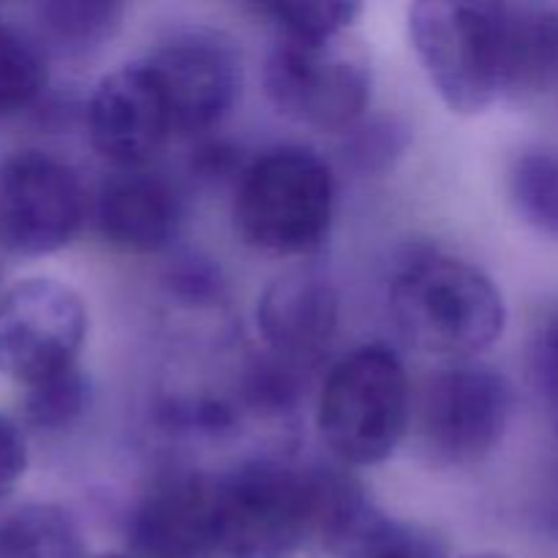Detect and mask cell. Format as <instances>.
<instances>
[{
	"label": "cell",
	"mask_w": 558,
	"mask_h": 558,
	"mask_svg": "<svg viewBox=\"0 0 558 558\" xmlns=\"http://www.w3.org/2000/svg\"><path fill=\"white\" fill-rule=\"evenodd\" d=\"M347 472L251 458L216 477L218 558H298Z\"/></svg>",
	"instance_id": "1"
},
{
	"label": "cell",
	"mask_w": 558,
	"mask_h": 558,
	"mask_svg": "<svg viewBox=\"0 0 558 558\" xmlns=\"http://www.w3.org/2000/svg\"><path fill=\"white\" fill-rule=\"evenodd\" d=\"M390 314L403 341L450 363L483 354L507 327V305L494 278L434 245L403 251L392 272Z\"/></svg>",
	"instance_id": "2"
},
{
	"label": "cell",
	"mask_w": 558,
	"mask_h": 558,
	"mask_svg": "<svg viewBox=\"0 0 558 558\" xmlns=\"http://www.w3.org/2000/svg\"><path fill=\"white\" fill-rule=\"evenodd\" d=\"M412 387L396 349L365 343L327 374L316 403V430L347 469L379 466L412 428Z\"/></svg>",
	"instance_id": "3"
},
{
	"label": "cell",
	"mask_w": 558,
	"mask_h": 558,
	"mask_svg": "<svg viewBox=\"0 0 558 558\" xmlns=\"http://www.w3.org/2000/svg\"><path fill=\"white\" fill-rule=\"evenodd\" d=\"M409 38L450 112L472 118L507 101V3L423 0L409 9Z\"/></svg>",
	"instance_id": "4"
},
{
	"label": "cell",
	"mask_w": 558,
	"mask_h": 558,
	"mask_svg": "<svg viewBox=\"0 0 558 558\" xmlns=\"http://www.w3.org/2000/svg\"><path fill=\"white\" fill-rule=\"evenodd\" d=\"M234 229L248 248L303 256L327 240L336 218V178L319 153L283 145L262 153L240 172Z\"/></svg>",
	"instance_id": "5"
},
{
	"label": "cell",
	"mask_w": 558,
	"mask_h": 558,
	"mask_svg": "<svg viewBox=\"0 0 558 558\" xmlns=\"http://www.w3.org/2000/svg\"><path fill=\"white\" fill-rule=\"evenodd\" d=\"M265 93L278 114L322 134H349L374 90L371 54L357 38H278L265 58Z\"/></svg>",
	"instance_id": "6"
},
{
	"label": "cell",
	"mask_w": 558,
	"mask_h": 558,
	"mask_svg": "<svg viewBox=\"0 0 558 558\" xmlns=\"http://www.w3.org/2000/svg\"><path fill=\"white\" fill-rule=\"evenodd\" d=\"M510 379L483 363H452L428 376L412 403L414 450L434 469H469L494 456L510 428Z\"/></svg>",
	"instance_id": "7"
},
{
	"label": "cell",
	"mask_w": 558,
	"mask_h": 558,
	"mask_svg": "<svg viewBox=\"0 0 558 558\" xmlns=\"http://www.w3.org/2000/svg\"><path fill=\"white\" fill-rule=\"evenodd\" d=\"M87 305L54 278H25L0 294V374L33 387L80 365Z\"/></svg>",
	"instance_id": "8"
},
{
	"label": "cell",
	"mask_w": 558,
	"mask_h": 558,
	"mask_svg": "<svg viewBox=\"0 0 558 558\" xmlns=\"http://www.w3.org/2000/svg\"><path fill=\"white\" fill-rule=\"evenodd\" d=\"M87 194L80 172L47 150H14L0 158V248L47 256L80 232Z\"/></svg>",
	"instance_id": "9"
},
{
	"label": "cell",
	"mask_w": 558,
	"mask_h": 558,
	"mask_svg": "<svg viewBox=\"0 0 558 558\" xmlns=\"http://www.w3.org/2000/svg\"><path fill=\"white\" fill-rule=\"evenodd\" d=\"M156 74L174 136H202L218 129L243 87V60L232 38L210 27H185L145 54Z\"/></svg>",
	"instance_id": "10"
},
{
	"label": "cell",
	"mask_w": 558,
	"mask_h": 558,
	"mask_svg": "<svg viewBox=\"0 0 558 558\" xmlns=\"http://www.w3.org/2000/svg\"><path fill=\"white\" fill-rule=\"evenodd\" d=\"M134 558H218L216 477L167 466L140 490L129 518Z\"/></svg>",
	"instance_id": "11"
},
{
	"label": "cell",
	"mask_w": 558,
	"mask_h": 558,
	"mask_svg": "<svg viewBox=\"0 0 558 558\" xmlns=\"http://www.w3.org/2000/svg\"><path fill=\"white\" fill-rule=\"evenodd\" d=\"M90 145L114 169L150 167L174 140L172 112L147 60L120 65L104 76L87 101Z\"/></svg>",
	"instance_id": "12"
},
{
	"label": "cell",
	"mask_w": 558,
	"mask_h": 558,
	"mask_svg": "<svg viewBox=\"0 0 558 558\" xmlns=\"http://www.w3.org/2000/svg\"><path fill=\"white\" fill-rule=\"evenodd\" d=\"M308 558H450L436 529L390 515L365 496L354 477L343 483L322 518Z\"/></svg>",
	"instance_id": "13"
},
{
	"label": "cell",
	"mask_w": 558,
	"mask_h": 558,
	"mask_svg": "<svg viewBox=\"0 0 558 558\" xmlns=\"http://www.w3.org/2000/svg\"><path fill=\"white\" fill-rule=\"evenodd\" d=\"M96 227L109 245L129 254H158L178 238L183 202L150 167L114 169L96 194Z\"/></svg>",
	"instance_id": "14"
},
{
	"label": "cell",
	"mask_w": 558,
	"mask_h": 558,
	"mask_svg": "<svg viewBox=\"0 0 558 558\" xmlns=\"http://www.w3.org/2000/svg\"><path fill=\"white\" fill-rule=\"evenodd\" d=\"M341 322V300L325 276L292 270L272 278L256 300L262 341L294 363H311L332 343Z\"/></svg>",
	"instance_id": "15"
},
{
	"label": "cell",
	"mask_w": 558,
	"mask_h": 558,
	"mask_svg": "<svg viewBox=\"0 0 558 558\" xmlns=\"http://www.w3.org/2000/svg\"><path fill=\"white\" fill-rule=\"evenodd\" d=\"M510 82L507 101H529L558 82V9L507 3Z\"/></svg>",
	"instance_id": "16"
},
{
	"label": "cell",
	"mask_w": 558,
	"mask_h": 558,
	"mask_svg": "<svg viewBox=\"0 0 558 558\" xmlns=\"http://www.w3.org/2000/svg\"><path fill=\"white\" fill-rule=\"evenodd\" d=\"M125 5L109 0H52L36 5L44 49L60 58H87L114 38Z\"/></svg>",
	"instance_id": "17"
},
{
	"label": "cell",
	"mask_w": 558,
	"mask_h": 558,
	"mask_svg": "<svg viewBox=\"0 0 558 558\" xmlns=\"http://www.w3.org/2000/svg\"><path fill=\"white\" fill-rule=\"evenodd\" d=\"M0 558H85V539L65 507L25 505L0 515Z\"/></svg>",
	"instance_id": "18"
},
{
	"label": "cell",
	"mask_w": 558,
	"mask_h": 558,
	"mask_svg": "<svg viewBox=\"0 0 558 558\" xmlns=\"http://www.w3.org/2000/svg\"><path fill=\"white\" fill-rule=\"evenodd\" d=\"M518 216L537 232L558 238V150H526L507 172Z\"/></svg>",
	"instance_id": "19"
},
{
	"label": "cell",
	"mask_w": 558,
	"mask_h": 558,
	"mask_svg": "<svg viewBox=\"0 0 558 558\" xmlns=\"http://www.w3.org/2000/svg\"><path fill=\"white\" fill-rule=\"evenodd\" d=\"M49 80L47 49L0 20V118L33 107Z\"/></svg>",
	"instance_id": "20"
},
{
	"label": "cell",
	"mask_w": 558,
	"mask_h": 558,
	"mask_svg": "<svg viewBox=\"0 0 558 558\" xmlns=\"http://www.w3.org/2000/svg\"><path fill=\"white\" fill-rule=\"evenodd\" d=\"M254 11L267 20L278 38L330 41L347 36L349 27L363 14V5L352 0H272L256 3Z\"/></svg>",
	"instance_id": "21"
},
{
	"label": "cell",
	"mask_w": 558,
	"mask_h": 558,
	"mask_svg": "<svg viewBox=\"0 0 558 558\" xmlns=\"http://www.w3.org/2000/svg\"><path fill=\"white\" fill-rule=\"evenodd\" d=\"M87 403H90V385L76 365L52 379L27 387L22 412L31 428L58 434V430L71 428L87 412Z\"/></svg>",
	"instance_id": "22"
},
{
	"label": "cell",
	"mask_w": 558,
	"mask_h": 558,
	"mask_svg": "<svg viewBox=\"0 0 558 558\" xmlns=\"http://www.w3.org/2000/svg\"><path fill=\"white\" fill-rule=\"evenodd\" d=\"M412 145V131L403 120L379 114V118L360 120L347 134L343 158L360 174H385L407 156Z\"/></svg>",
	"instance_id": "23"
},
{
	"label": "cell",
	"mask_w": 558,
	"mask_h": 558,
	"mask_svg": "<svg viewBox=\"0 0 558 558\" xmlns=\"http://www.w3.org/2000/svg\"><path fill=\"white\" fill-rule=\"evenodd\" d=\"M529 381L558 430V311L537 327L529 343Z\"/></svg>",
	"instance_id": "24"
},
{
	"label": "cell",
	"mask_w": 558,
	"mask_h": 558,
	"mask_svg": "<svg viewBox=\"0 0 558 558\" xmlns=\"http://www.w3.org/2000/svg\"><path fill=\"white\" fill-rule=\"evenodd\" d=\"M31 452H27V439L20 425L0 412V501L9 499L20 480L25 477Z\"/></svg>",
	"instance_id": "25"
},
{
	"label": "cell",
	"mask_w": 558,
	"mask_h": 558,
	"mask_svg": "<svg viewBox=\"0 0 558 558\" xmlns=\"http://www.w3.org/2000/svg\"><path fill=\"white\" fill-rule=\"evenodd\" d=\"M234 163V150L223 142H205V145L196 150L194 167L202 178H221L223 172H229Z\"/></svg>",
	"instance_id": "26"
},
{
	"label": "cell",
	"mask_w": 558,
	"mask_h": 558,
	"mask_svg": "<svg viewBox=\"0 0 558 558\" xmlns=\"http://www.w3.org/2000/svg\"><path fill=\"white\" fill-rule=\"evenodd\" d=\"M461 558H510L505 554H469V556H461Z\"/></svg>",
	"instance_id": "27"
},
{
	"label": "cell",
	"mask_w": 558,
	"mask_h": 558,
	"mask_svg": "<svg viewBox=\"0 0 558 558\" xmlns=\"http://www.w3.org/2000/svg\"><path fill=\"white\" fill-rule=\"evenodd\" d=\"M90 558H134L131 554H101V556H90Z\"/></svg>",
	"instance_id": "28"
}]
</instances>
